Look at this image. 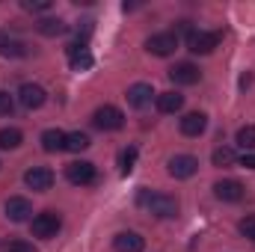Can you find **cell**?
<instances>
[{
    "mask_svg": "<svg viewBox=\"0 0 255 252\" xmlns=\"http://www.w3.org/2000/svg\"><path fill=\"white\" fill-rule=\"evenodd\" d=\"M136 202H139L145 211H151L154 217H160V220L178 217V202H175L172 196H166V193H148V190L142 187L139 196H136Z\"/></svg>",
    "mask_w": 255,
    "mask_h": 252,
    "instance_id": "6da1fadb",
    "label": "cell"
},
{
    "mask_svg": "<svg viewBox=\"0 0 255 252\" xmlns=\"http://www.w3.org/2000/svg\"><path fill=\"white\" fill-rule=\"evenodd\" d=\"M60 226H63V220H60L54 211H42V214H36V217H33V223H30L33 235H36V238H42V241H51V238H57Z\"/></svg>",
    "mask_w": 255,
    "mask_h": 252,
    "instance_id": "7a4b0ae2",
    "label": "cell"
},
{
    "mask_svg": "<svg viewBox=\"0 0 255 252\" xmlns=\"http://www.w3.org/2000/svg\"><path fill=\"white\" fill-rule=\"evenodd\" d=\"M65 178H68L71 184H77V187H86V184H92V181L98 178V172H95V163H89V160H74V163L65 166Z\"/></svg>",
    "mask_w": 255,
    "mask_h": 252,
    "instance_id": "3957f363",
    "label": "cell"
},
{
    "mask_svg": "<svg viewBox=\"0 0 255 252\" xmlns=\"http://www.w3.org/2000/svg\"><path fill=\"white\" fill-rule=\"evenodd\" d=\"M220 39H223V33L220 30H211V33H205V30H193L190 36H187V48H190L193 54H211L217 45H220Z\"/></svg>",
    "mask_w": 255,
    "mask_h": 252,
    "instance_id": "277c9868",
    "label": "cell"
},
{
    "mask_svg": "<svg viewBox=\"0 0 255 252\" xmlns=\"http://www.w3.org/2000/svg\"><path fill=\"white\" fill-rule=\"evenodd\" d=\"M92 122H95V127H101V130H119V127L125 125V116H122V110H119V107L104 104V107H98V110H95Z\"/></svg>",
    "mask_w": 255,
    "mask_h": 252,
    "instance_id": "5b68a950",
    "label": "cell"
},
{
    "mask_svg": "<svg viewBox=\"0 0 255 252\" xmlns=\"http://www.w3.org/2000/svg\"><path fill=\"white\" fill-rule=\"evenodd\" d=\"M175 48H178V36L175 33H154L145 42V51L154 54V57H169V54H175Z\"/></svg>",
    "mask_w": 255,
    "mask_h": 252,
    "instance_id": "8992f818",
    "label": "cell"
},
{
    "mask_svg": "<svg viewBox=\"0 0 255 252\" xmlns=\"http://www.w3.org/2000/svg\"><path fill=\"white\" fill-rule=\"evenodd\" d=\"M24 184L30 190H36V193H45V190L54 187V172L48 166H33V169L24 172Z\"/></svg>",
    "mask_w": 255,
    "mask_h": 252,
    "instance_id": "52a82bcc",
    "label": "cell"
},
{
    "mask_svg": "<svg viewBox=\"0 0 255 252\" xmlns=\"http://www.w3.org/2000/svg\"><path fill=\"white\" fill-rule=\"evenodd\" d=\"M18 101H21L27 110H39V107L48 101V92H45L39 83H24V86L18 89Z\"/></svg>",
    "mask_w": 255,
    "mask_h": 252,
    "instance_id": "ba28073f",
    "label": "cell"
},
{
    "mask_svg": "<svg viewBox=\"0 0 255 252\" xmlns=\"http://www.w3.org/2000/svg\"><path fill=\"white\" fill-rule=\"evenodd\" d=\"M166 169H169L172 178H190V175H196V169H199V160L193 154H175Z\"/></svg>",
    "mask_w": 255,
    "mask_h": 252,
    "instance_id": "9c48e42d",
    "label": "cell"
},
{
    "mask_svg": "<svg viewBox=\"0 0 255 252\" xmlns=\"http://www.w3.org/2000/svg\"><path fill=\"white\" fill-rule=\"evenodd\" d=\"M244 193H247V187L241 181H235V178H226V181H217L214 184V196L220 202H241Z\"/></svg>",
    "mask_w": 255,
    "mask_h": 252,
    "instance_id": "30bf717a",
    "label": "cell"
},
{
    "mask_svg": "<svg viewBox=\"0 0 255 252\" xmlns=\"http://www.w3.org/2000/svg\"><path fill=\"white\" fill-rule=\"evenodd\" d=\"M169 77H172V83H178V86H193V83H199L202 71L193 63H175L169 68Z\"/></svg>",
    "mask_w": 255,
    "mask_h": 252,
    "instance_id": "8fae6325",
    "label": "cell"
},
{
    "mask_svg": "<svg viewBox=\"0 0 255 252\" xmlns=\"http://www.w3.org/2000/svg\"><path fill=\"white\" fill-rule=\"evenodd\" d=\"M30 214H33L30 199H24V196H12V199L6 202V217H9L12 223H27Z\"/></svg>",
    "mask_w": 255,
    "mask_h": 252,
    "instance_id": "7c38bea8",
    "label": "cell"
},
{
    "mask_svg": "<svg viewBox=\"0 0 255 252\" xmlns=\"http://www.w3.org/2000/svg\"><path fill=\"white\" fill-rule=\"evenodd\" d=\"M113 247H116V252H142L145 250V241L136 232H119L113 238Z\"/></svg>",
    "mask_w": 255,
    "mask_h": 252,
    "instance_id": "4fadbf2b",
    "label": "cell"
},
{
    "mask_svg": "<svg viewBox=\"0 0 255 252\" xmlns=\"http://www.w3.org/2000/svg\"><path fill=\"white\" fill-rule=\"evenodd\" d=\"M205 127H208V116L205 113H187L181 119V133L184 136H199V133H205Z\"/></svg>",
    "mask_w": 255,
    "mask_h": 252,
    "instance_id": "5bb4252c",
    "label": "cell"
},
{
    "mask_svg": "<svg viewBox=\"0 0 255 252\" xmlns=\"http://www.w3.org/2000/svg\"><path fill=\"white\" fill-rule=\"evenodd\" d=\"M0 57H27V45L24 42H18V39H12V36H6L3 30H0Z\"/></svg>",
    "mask_w": 255,
    "mask_h": 252,
    "instance_id": "9a60e30c",
    "label": "cell"
},
{
    "mask_svg": "<svg viewBox=\"0 0 255 252\" xmlns=\"http://www.w3.org/2000/svg\"><path fill=\"white\" fill-rule=\"evenodd\" d=\"M151 95H154V92H151V86H148V83H133V86H130V89H128V104H130V107H145V104H148V101H151Z\"/></svg>",
    "mask_w": 255,
    "mask_h": 252,
    "instance_id": "2e32d148",
    "label": "cell"
},
{
    "mask_svg": "<svg viewBox=\"0 0 255 252\" xmlns=\"http://www.w3.org/2000/svg\"><path fill=\"white\" fill-rule=\"evenodd\" d=\"M184 107V95H178V92H160L157 95V110L160 113H178Z\"/></svg>",
    "mask_w": 255,
    "mask_h": 252,
    "instance_id": "e0dca14e",
    "label": "cell"
},
{
    "mask_svg": "<svg viewBox=\"0 0 255 252\" xmlns=\"http://www.w3.org/2000/svg\"><path fill=\"white\" fill-rule=\"evenodd\" d=\"M42 148H45V151H63L65 148V133L60 127H48V130L42 133Z\"/></svg>",
    "mask_w": 255,
    "mask_h": 252,
    "instance_id": "ac0fdd59",
    "label": "cell"
},
{
    "mask_svg": "<svg viewBox=\"0 0 255 252\" xmlns=\"http://www.w3.org/2000/svg\"><path fill=\"white\" fill-rule=\"evenodd\" d=\"M36 30H39L42 36H60V33H65V21L63 18H42V21L36 24Z\"/></svg>",
    "mask_w": 255,
    "mask_h": 252,
    "instance_id": "d6986e66",
    "label": "cell"
},
{
    "mask_svg": "<svg viewBox=\"0 0 255 252\" xmlns=\"http://www.w3.org/2000/svg\"><path fill=\"white\" fill-rule=\"evenodd\" d=\"M24 133L18 127H0V148H18Z\"/></svg>",
    "mask_w": 255,
    "mask_h": 252,
    "instance_id": "ffe728a7",
    "label": "cell"
},
{
    "mask_svg": "<svg viewBox=\"0 0 255 252\" xmlns=\"http://www.w3.org/2000/svg\"><path fill=\"white\" fill-rule=\"evenodd\" d=\"M65 148H68V151H83V148H89V136L80 133V130L65 133Z\"/></svg>",
    "mask_w": 255,
    "mask_h": 252,
    "instance_id": "44dd1931",
    "label": "cell"
},
{
    "mask_svg": "<svg viewBox=\"0 0 255 252\" xmlns=\"http://www.w3.org/2000/svg\"><path fill=\"white\" fill-rule=\"evenodd\" d=\"M68 63H71V68H74V71H86V68H92V63H95V60H92V54L83 48V51L71 54V57H68Z\"/></svg>",
    "mask_w": 255,
    "mask_h": 252,
    "instance_id": "7402d4cb",
    "label": "cell"
},
{
    "mask_svg": "<svg viewBox=\"0 0 255 252\" xmlns=\"http://www.w3.org/2000/svg\"><path fill=\"white\" fill-rule=\"evenodd\" d=\"M133 166H136V148H133V145H128L125 151L119 154V169H122V175H130V172H133Z\"/></svg>",
    "mask_w": 255,
    "mask_h": 252,
    "instance_id": "603a6c76",
    "label": "cell"
},
{
    "mask_svg": "<svg viewBox=\"0 0 255 252\" xmlns=\"http://www.w3.org/2000/svg\"><path fill=\"white\" fill-rule=\"evenodd\" d=\"M238 145L247 148V151H253L255 148V125H244L238 130Z\"/></svg>",
    "mask_w": 255,
    "mask_h": 252,
    "instance_id": "cb8c5ba5",
    "label": "cell"
},
{
    "mask_svg": "<svg viewBox=\"0 0 255 252\" xmlns=\"http://www.w3.org/2000/svg\"><path fill=\"white\" fill-rule=\"evenodd\" d=\"M211 160H214V166H232V163H235V151H232L229 145H220V148L211 154Z\"/></svg>",
    "mask_w": 255,
    "mask_h": 252,
    "instance_id": "d4e9b609",
    "label": "cell"
},
{
    "mask_svg": "<svg viewBox=\"0 0 255 252\" xmlns=\"http://www.w3.org/2000/svg\"><path fill=\"white\" fill-rule=\"evenodd\" d=\"M238 232H241L244 238H250V241H255V214H250V217H244V220L238 223Z\"/></svg>",
    "mask_w": 255,
    "mask_h": 252,
    "instance_id": "484cf974",
    "label": "cell"
},
{
    "mask_svg": "<svg viewBox=\"0 0 255 252\" xmlns=\"http://www.w3.org/2000/svg\"><path fill=\"white\" fill-rule=\"evenodd\" d=\"M24 9H30V12H48L51 9V0H24Z\"/></svg>",
    "mask_w": 255,
    "mask_h": 252,
    "instance_id": "4316f807",
    "label": "cell"
},
{
    "mask_svg": "<svg viewBox=\"0 0 255 252\" xmlns=\"http://www.w3.org/2000/svg\"><path fill=\"white\" fill-rule=\"evenodd\" d=\"M6 252H39L33 244H24V241H12L9 247H6Z\"/></svg>",
    "mask_w": 255,
    "mask_h": 252,
    "instance_id": "83f0119b",
    "label": "cell"
},
{
    "mask_svg": "<svg viewBox=\"0 0 255 252\" xmlns=\"http://www.w3.org/2000/svg\"><path fill=\"white\" fill-rule=\"evenodd\" d=\"M12 113V98L9 92H0V116H9Z\"/></svg>",
    "mask_w": 255,
    "mask_h": 252,
    "instance_id": "f1b7e54d",
    "label": "cell"
},
{
    "mask_svg": "<svg viewBox=\"0 0 255 252\" xmlns=\"http://www.w3.org/2000/svg\"><path fill=\"white\" fill-rule=\"evenodd\" d=\"M241 166H247V169H255V154H244V157H241Z\"/></svg>",
    "mask_w": 255,
    "mask_h": 252,
    "instance_id": "f546056e",
    "label": "cell"
}]
</instances>
